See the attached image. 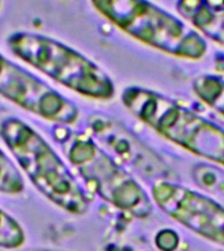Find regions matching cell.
Instances as JSON below:
<instances>
[{
    "label": "cell",
    "mask_w": 224,
    "mask_h": 251,
    "mask_svg": "<svg viewBox=\"0 0 224 251\" xmlns=\"http://www.w3.org/2000/svg\"><path fill=\"white\" fill-rule=\"evenodd\" d=\"M0 135L23 172L47 199L74 215L86 212L88 200L84 192L42 136L15 118L1 122Z\"/></svg>",
    "instance_id": "6da1fadb"
},
{
    "label": "cell",
    "mask_w": 224,
    "mask_h": 251,
    "mask_svg": "<svg viewBox=\"0 0 224 251\" xmlns=\"http://www.w3.org/2000/svg\"><path fill=\"white\" fill-rule=\"evenodd\" d=\"M94 9L138 41L180 58L199 59L207 45L192 27L148 0H90Z\"/></svg>",
    "instance_id": "7a4b0ae2"
},
{
    "label": "cell",
    "mask_w": 224,
    "mask_h": 251,
    "mask_svg": "<svg viewBox=\"0 0 224 251\" xmlns=\"http://www.w3.org/2000/svg\"><path fill=\"white\" fill-rule=\"evenodd\" d=\"M122 101L140 121L194 154L224 166V131L161 94L129 88Z\"/></svg>",
    "instance_id": "3957f363"
},
{
    "label": "cell",
    "mask_w": 224,
    "mask_h": 251,
    "mask_svg": "<svg viewBox=\"0 0 224 251\" xmlns=\"http://www.w3.org/2000/svg\"><path fill=\"white\" fill-rule=\"evenodd\" d=\"M13 55L54 81L85 97L108 100L114 96L110 77L84 55L45 35L17 31L8 37Z\"/></svg>",
    "instance_id": "277c9868"
},
{
    "label": "cell",
    "mask_w": 224,
    "mask_h": 251,
    "mask_svg": "<svg viewBox=\"0 0 224 251\" xmlns=\"http://www.w3.org/2000/svg\"><path fill=\"white\" fill-rule=\"evenodd\" d=\"M64 151L71 164L102 199L141 217L151 212L148 196L139 184L89 137L72 135Z\"/></svg>",
    "instance_id": "5b68a950"
},
{
    "label": "cell",
    "mask_w": 224,
    "mask_h": 251,
    "mask_svg": "<svg viewBox=\"0 0 224 251\" xmlns=\"http://www.w3.org/2000/svg\"><path fill=\"white\" fill-rule=\"evenodd\" d=\"M0 96L34 115L59 125H72L76 106L33 75L0 54Z\"/></svg>",
    "instance_id": "8992f818"
},
{
    "label": "cell",
    "mask_w": 224,
    "mask_h": 251,
    "mask_svg": "<svg viewBox=\"0 0 224 251\" xmlns=\"http://www.w3.org/2000/svg\"><path fill=\"white\" fill-rule=\"evenodd\" d=\"M159 207L204 238L224 245V208L186 187L157 180L152 187Z\"/></svg>",
    "instance_id": "52a82bcc"
},
{
    "label": "cell",
    "mask_w": 224,
    "mask_h": 251,
    "mask_svg": "<svg viewBox=\"0 0 224 251\" xmlns=\"http://www.w3.org/2000/svg\"><path fill=\"white\" fill-rule=\"evenodd\" d=\"M90 128L102 144L113 151L127 164L134 166L140 173H148L149 176H163L164 166L155 154L148 152L145 147L138 143L133 135H130L121 126L106 118L96 117L90 119Z\"/></svg>",
    "instance_id": "ba28073f"
},
{
    "label": "cell",
    "mask_w": 224,
    "mask_h": 251,
    "mask_svg": "<svg viewBox=\"0 0 224 251\" xmlns=\"http://www.w3.org/2000/svg\"><path fill=\"white\" fill-rule=\"evenodd\" d=\"M177 8L204 35L224 46V7L210 0H178Z\"/></svg>",
    "instance_id": "9c48e42d"
},
{
    "label": "cell",
    "mask_w": 224,
    "mask_h": 251,
    "mask_svg": "<svg viewBox=\"0 0 224 251\" xmlns=\"http://www.w3.org/2000/svg\"><path fill=\"white\" fill-rule=\"evenodd\" d=\"M193 89L196 96L218 113L224 115V80L216 76H200L196 78Z\"/></svg>",
    "instance_id": "30bf717a"
},
{
    "label": "cell",
    "mask_w": 224,
    "mask_h": 251,
    "mask_svg": "<svg viewBox=\"0 0 224 251\" xmlns=\"http://www.w3.org/2000/svg\"><path fill=\"white\" fill-rule=\"evenodd\" d=\"M25 183L16 165L0 149V192L16 195L24 191Z\"/></svg>",
    "instance_id": "8fae6325"
},
{
    "label": "cell",
    "mask_w": 224,
    "mask_h": 251,
    "mask_svg": "<svg viewBox=\"0 0 224 251\" xmlns=\"http://www.w3.org/2000/svg\"><path fill=\"white\" fill-rule=\"evenodd\" d=\"M25 242L23 227L13 217L0 209V247L19 249Z\"/></svg>",
    "instance_id": "7c38bea8"
},
{
    "label": "cell",
    "mask_w": 224,
    "mask_h": 251,
    "mask_svg": "<svg viewBox=\"0 0 224 251\" xmlns=\"http://www.w3.org/2000/svg\"><path fill=\"white\" fill-rule=\"evenodd\" d=\"M0 7H1V0H0Z\"/></svg>",
    "instance_id": "4fadbf2b"
}]
</instances>
